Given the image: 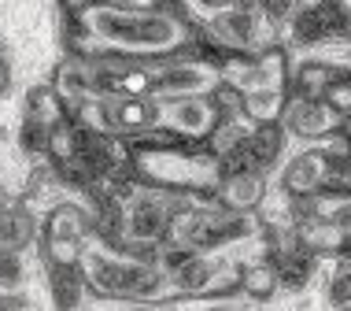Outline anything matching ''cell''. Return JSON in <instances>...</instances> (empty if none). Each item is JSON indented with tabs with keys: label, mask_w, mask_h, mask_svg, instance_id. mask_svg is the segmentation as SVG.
I'll list each match as a JSON object with an SVG mask.
<instances>
[{
	"label": "cell",
	"mask_w": 351,
	"mask_h": 311,
	"mask_svg": "<svg viewBox=\"0 0 351 311\" xmlns=\"http://www.w3.org/2000/svg\"><path fill=\"white\" fill-rule=\"evenodd\" d=\"M218 196L233 211H252L267 196V178H263V171H222Z\"/></svg>",
	"instance_id": "cell-11"
},
{
	"label": "cell",
	"mask_w": 351,
	"mask_h": 311,
	"mask_svg": "<svg viewBox=\"0 0 351 311\" xmlns=\"http://www.w3.org/2000/svg\"><path fill=\"white\" fill-rule=\"evenodd\" d=\"M292 41L300 49L351 45V0H307L292 15Z\"/></svg>",
	"instance_id": "cell-4"
},
{
	"label": "cell",
	"mask_w": 351,
	"mask_h": 311,
	"mask_svg": "<svg viewBox=\"0 0 351 311\" xmlns=\"http://www.w3.org/2000/svg\"><path fill=\"white\" fill-rule=\"evenodd\" d=\"M85 215L82 207L74 204H60L49 219V230H45V241H49V252L56 263H82V252H85Z\"/></svg>",
	"instance_id": "cell-8"
},
{
	"label": "cell",
	"mask_w": 351,
	"mask_h": 311,
	"mask_svg": "<svg viewBox=\"0 0 351 311\" xmlns=\"http://www.w3.org/2000/svg\"><path fill=\"white\" fill-rule=\"evenodd\" d=\"M97 122L108 134H145L159 126V100L156 97H134V93H108L97 100Z\"/></svg>",
	"instance_id": "cell-7"
},
{
	"label": "cell",
	"mask_w": 351,
	"mask_h": 311,
	"mask_svg": "<svg viewBox=\"0 0 351 311\" xmlns=\"http://www.w3.org/2000/svg\"><path fill=\"white\" fill-rule=\"evenodd\" d=\"M285 86H259L241 93V115L252 122H278L285 111Z\"/></svg>",
	"instance_id": "cell-14"
},
{
	"label": "cell",
	"mask_w": 351,
	"mask_h": 311,
	"mask_svg": "<svg viewBox=\"0 0 351 311\" xmlns=\"http://www.w3.org/2000/svg\"><path fill=\"white\" fill-rule=\"evenodd\" d=\"M8 204V196H4V185H0V207H4Z\"/></svg>",
	"instance_id": "cell-20"
},
{
	"label": "cell",
	"mask_w": 351,
	"mask_h": 311,
	"mask_svg": "<svg viewBox=\"0 0 351 311\" xmlns=\"http://www.w3.org/2000/svg\"><path fill=\"white\" fill-rule=\"evenodd\" d=\"M19 304H23L19 297H8V293H0V308H19Z\"/></svg>",
	"instance_id": "cell-17"
},
{
	"label": "cell",
	"mask_w": 351,
	"mask_h": 311,
	"mask_svg": "<svg viewBox=\"0 0 351 311\" xmlns=\"http://www.w3.org/2000/svg\"><path fill=\"white\" fill-rule=\"evenodd\" d=\"M351 89V71L348 67H337V63H303L296 71V93H311V97H333L337 93Z\"/></svg>",
	"instance_id": "cell-12"
},
{
	"label": "cell",
	"mask_w": 351,
	"mask_h": 311,
	"mask_svg": "<svg viewBox=\"0 0 351 311\" xmlns=\"http://www.w3.org/2000/svg\"><path fill=\"white\" fill-rule=\"evenodd\" d=\"M329 159L326 152L311 148V152H300L285 163V174H281V185L289 196H318L329 182Z\"/></svg>",
	"instance_id": "cell-10"
},
{
	"label": "cell",
	"mask_w": 351,
	"mask_h": 311,
	"mask_svg": "<svg viewBox=\"0 0 351 311\" xmlns=\"http://www.w3.org/2000/svg\"><path fill=\"white\" fill-rule=\"evenodd\" d=\"M159 100V126L174 137H207L222 119L211 93H185V97H156Z\"/></svg>",
	"instance_id": "cell-6"
},
{
	"label": "cell",
	"mask_w": 351,
	"mask_h": 311,
	"mask_svg": "<svg viewBox=\"0 0 351 311\" xmlns=\"http://www.w3.org/2000/svg\"><path fill=\"white\" fill-rule=\"evenodd\" d=\"M207 37L226 52H267L274 49V12L263 8L259 0L252 4H226L222 12L207 19Z\"/></svg>",
	"instance_id": "cell-3"
},
{
	"label": "cell",
	"mask_w": 351,
	"mask_h": 311,
	"mask_svg": "<svg viewBox=\"0 0 351 311\" xmlns=\"http://www.w3.org/2000/svg\"><path fill=\"white\" fill-rule=\"evenodd\" d=\"M296 244L307 252H340L348 244V226H340L337 219L322 215V219H307L296 226Z\"/></svg>",
	"instance_id": "cell-13"
},
{
	"label": "cell",
	"mask_w": 351,
	"mask_h": 311,
	"mask_svg": "<svg viewBox=\"0 0 351 311\" xmlns=\"http://www.w3.org/2000/svg\"><path fill=\"white\" fill-rule=\"evenodd\" d=\"M170 222H174V204L163 193H137L126 207V233L137 241L163 238Z\"/></svg>",
	"instance_id": "cell-9"
},
{
	"label": "cell",
	"mask_w": 351,
	"mask_h": 311,
	"mask_svg": "<svg viewBox=\"0 0 351 311\" xmlns=\"http://www.w3.org/2000/svg\"><path fill=\"white\" fill-rule=\"evenodd\" d=\"M89 30L108 45L134 52H170L185 41V30L174 15L141 12V8H93L85 12Z\"/></svg>",
	"instance_id": "cell-1"
},
{
	"label": "cell",
	"mask_w": 351,
	"mask_h": 311,
	"mask_svg": "<svg viewBox=\"0 0 351 311\" xmlns=\"http://www.w3.org/2000/svg\"><path fill=\"white\" fill-rule=\"evenodd\" d=\"M82 278L93 293L100 297H134V300H156L163 297L167 275L159 267L137 260H115L104 252H82Z\"/></svg>",
	"instance_id": "cell-2"
},
{
	"label": "cell",
	"mask_w": 351,
	"mask_h": 311,
	"mask_svg": "<svg viewBox=\"0 0 351 311\" xmlns=\"http://www.w3.org/2000/svg\"><path fill=\"white\" fill-rule=\"evenodd\" d=\"M237 286L255 300H267V297H274V289H278V270H274V263H267V260L244 263V267H237Z\"/></svg>",
	"instance_id": "cell-15"
},
{
	"label": "cell",
	"mask_w": 351,
	"mask_h": 311,
	"mask_svg": "<svg viewBox=\"0 0 351 311\" xmlns=\"http://www.w3.org/2000/svg\"><path fill=\"white\" fill-rule=\"evenodd\" d=\"M348 111L340 108L333 97H311V93H296V97L285 100L281 119L285 134H296L303 141H322V137H337L340 122Z\"/></svg>",
	"instance_id": "cell-5"
},
{
	"label": "cell",
	"mask_w": 351,
	"mask_h": 311,
	"mask_svg": "<svg viewBox=\"0 0 351 311\" xmlns=\"http://www.w3.org/2000/svg\"><path fill=\"white\" fill-rule=\"evenodd\" d=\"M8 82H12V78H8V63H4V60H0V93H4V89H8Z\"/></svg>",
	"instance_id": "cell-19"
},
{
	"label": "cell",
	"mask_w": 351,
	"mask_h": 311,
	"mask_svg": "<svg viewBox=\"0 0 351 311\" xmlns=\"http://www.w3.org/2000/svg\"><path fill=\"white\" fill-rule=\"evenodd\" d=\"M259 4H263V8H270V12H281V8L289 4V0H259Z\"/></svg>",
	"instance_id": "cell-18"
},
{
	"label": "cell",
	"mask_w": 351,
	"mask_h": 311,
	"mask_svg": "<svg viewBox=\"0 0 351 311\" xmlns=\"http://www.w3.org/2000/svg\"><path fill=\"white\" fill-rule=\"evenodd\" d=\"M26 241V226L19 215L12 211H0V249H19Z\"/></svg>",
	"instance_id": "cell-16"
}]
</instances>
